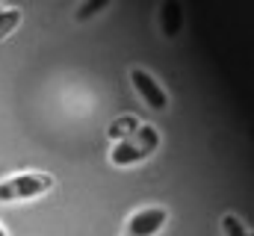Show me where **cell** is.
<instances>
[{
	"instance_id": "obj_9",
	"label": "cell",
	"mask_w": 254,
	"mask_h": 236,
	"mask_svg": "<svg viewBox=\"0 0 254 236\" xmlns=\"http://www.w3.org/2000/svg\"><path fill=\"white\" fill-rule=\"evenodd\" d=\"M98 9H107V0H101V3H98V0H95V3H86V6H83V9H77L74 15H77V21H86V18H89V15H95Z\"/></svg>"
},
{
	"instance_id": "obj_3",
	"label": "cell",
	"mask_w": 254,
	"mask_h": 236,
	"mask_svg": "<svg viewBox=\"0 0 254 236\" xmlns=\"http://www.w3.org/2000/svg\"><path fill=\"white\" fill-rule=\"evenodd\" d=\"M130 86H133V92L151 107V110H157V113H166L169 110V104H172V95L166 92V86L148 71V68H142V65H133L130 68Z\"/></svg>"
},
{
	"instance_id": "obj_11",
	"label": "cell",
	"mask_w": 254,
	"mask_h": 236,
	"mask_svg": "<svg viewBox=\"0 0 254 236\" xmlns=\"http://www.w3.org/2000/svg\"><path fill=\"white\" fill-rule=\"evenodd\" d=\"M0 9H3V3H0Z\"/></svg>"
},
{
	"instance_id": "obj_5",
	"label": "cell",
	"mask_w": 254,
	"mask_h": 236,
	"mask_svg": "<svg viewBox=\"0 0 254 236\" xmlns=\"http://www.w3.org/2000/svg\"><path fill=\"white\" fill-rule=\"evenodd\" d=\"M181 27H184V15H181V6H178L175 0H166V3L160 6V30H163V36L175 39V36L181 33Z\"/></svg>"
},
{
	"instance_id": "obj_8",
	"label": "cell",
	"mask_w": 254,
	"mask_h": 236,
	"mask_svg": "<svg viewBox=\"0 0 254 236\" xmlns=\"http://www.w3.org/2000/svg\"><path fill=\"white\" fill-rule=\"evenodd\" d=\"M219 228H222L225 236H252L249 225H243V219H240L237 213H225L222 222H219Z\"/></svg>"
},
{
	"instance_id": "obj_1",
	"label": "cell",
	"mask_w": 254,
	"mask_h": 236,
	"mask_svg": "<svg viewBox=\"0 0 254 236\" xmlns=\"http://www.w3.org/2000/svg\"><path fill=\"white\" fill-rule=\"evenodd\" d=\"M160 142H163V136H160V130H157L154 124H139V130H136L133 136H127L122 142H113V145H110L107 160H110V166H116V169L139 166V163H145L148 157H154V154L160 151Z\"/></svg>"
},
{
	"instance_id": "obj_6",
	"label": "cell",
	"mask_w": 254,
	"mask_h": 236,
	"mask_svg": "<svg viewBox=\"0 0 254 236\" xmlns=\"http://www.w3.org/2000/svg\"><path fill=\"white\" fill-rule=\"evenodd\" d=\"M139 116H133V113H122V116H116L110 121V127H107V136H110V142H122L127 136H133L136 130H139Z\"/></svg>"
},
{
	"instance_id": "obj_10",
	"label": "cell",
	"mask_w": 254,
	"mask_h": 236,
	"mask_svg": "<svg viewBox=\"0 0 254 236\" xmlns=\"http://www.w3.org/2000/svg\"><path fill=\"white\" fill-rule=\"evenodd\" d=\"M0 236H6V228H3V225H0Z\"/></svg>"
},
{
	"instance_id": "obj_2",
	"label": "cell",
	"mask_w": 254,
	"mask_h": 236,
	"mask_svg": "<svg viewBox=\"0 0 254 236\" xmlns=\"http://www.w3.org/2000/svg\"><path fill=\"white\" fill-rule=\"evenodd\" d=\"M54 189V175L48 172H18L0 180V204H24L48 195Z\"/></svg>"
},
{
	"instance_id": "obj_7",
	"label": "cell",
	"mask_w": 254,
	"mask_h": 236,
	"mask_svg": "<svg viewBox=\"0 0 254 236\" xmlns=\"http://www.w3.org/2000/svg\"><path fill=\"white\" fill-rule=\"evenodd\" d=\"M24 21V12L18 6H3L0 9V42H6Z\"/></svg>"
},
{
	"instance_id": "obj_4",
	"label": "cell",
	"mask_w": 254,
	"mask_h": 236,
	"mask_svg": "<svg viewBox=\"0 0 254 236\" xmlns=\"http://www.w3.org/2000/svg\"><path fill=\"white\" fill-rule=\"evenodd\" d=\"M169 210L163 204H148V207H139L136 213H130L125 225L127 236H157L166 225H169Z\"/></svg>"
}]
</instances>
